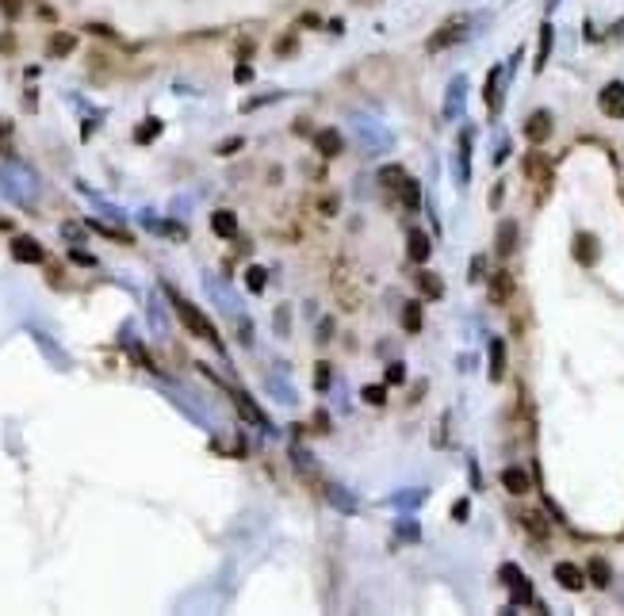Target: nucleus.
I'll list each match as a JSON object with an SVG mask.
<instances>
[{
	"mask_svg": "<svg viewBox=\"0 0 624 616\" xmlns=\"http://www.w3.org/2000/svg\"><path fill=\"white\" fill-rule=\"evenodd\" d=\"M513 241H517V226H513V222H502L498 226V253L509 256L513 253Z\"/></svg>",
	"mask_w": 624,
	"mask_h": 616,
	"instance_id": "obj_15",
	"label": "nucleus"
},
{
	"mask_svg": "<svg viewBox=\"0 0 624 616\" xmlns=\"http://www.w3.org/2000/svg\"><path fill=\"white\" fill-rule=\"evenodd\" d=\"M609 578H613V570H609L605 559H590V582L594 586H609Z\"/></svg>",
	"mask_w": 624,
	"mask_h": 616,
	"instance_id": "obj_17",
	"label": "nucleus"
},
{
	"mask_svg": "<svg viewBox=\"0 0 624 616\" xmlns=\"http://www.w3.org/2000/svg\"><path fill=\"white\" fill-rule=\"evenodd\" d=\"M556 582L563 586V590H582L586 575H582V567H575V563H556Z\"/></svg>",
	"mask_w": 624,
	"mask_h": 616,
	"instance_id": "obj_5",
	"label": "nucleus"
},
{
	"mask_svg": "<svg viewBox=\"0 0 624 616\" xmlns=\"http://www.w3.org/2000/svg\"><path fill=\"white\" fill-rule=\"evenodd\" d=\"M364 398H368L371 406H383L387 402V386H364Z\"/></svg>",
	"mask_w": 624,
	"mask_h": 616,
	"instance_id": "obj_23",
	"label": "nucleus"
},
{
	"mask_svg": "<svg viewBox=\"0 0 624 616\" xmlns=\"http://www.w3.org/2000/svg\"><path fill=\"white\" fill-rule=\"evenodd\" d=\"M314 383H318V391L329 386V364H318V379H314Z\"/></svg>",
	"mask_w": 624,
	"mask_h": 616,
	"instance_id": "obj_28",
	"label": "nucleus"
},
{
	"mask_svg": "<svg viewBox=\"0 0 624 616\" xmlns=\"http://www.w3.org/2000/svg\"><path fill=\"white\" fill-rule=\"evenodd\" d=\"M73 46H77V39H73V35H69V31H58L54 39H50V58H66V54H69Z\"/></svg>",
	"mask_w": 624,
	"mask_h": 616,
	"instance_id": "obj_14",
	"label": "nucleus"
},
{
	"mask_svg": "<svg viewBox=\"0 0 624 616\" xmlns=\"http://www.w3.org/2000/svg\"><path fill=\"white\" fill-rule=\"evenodd\" d=\"M598 104H601V111H605V115L624 119V84H621V81L605 84V88H601V96H598Z\"/></svg>",
	"mask_w": 624,
	"mask_h": 616,
	"instance_id": "obj_2",
	"label": "nucleus"
},
{
	"mask_svg": "<svg viewBox=\"0 0 624 616\" xmlns=\"http://www.w3.org/2000/svg\"><path fill=\"white\" fill-rule=\"evenodd\" d=\"M548 50H551V27H540V46H536V69H544V62H548Z\"/></svg>",
	"mask_w": 624,
	"mask_h": 616,
	"instance_id": "obj_20",
	"label": "nucleus"
},
{
	"mask_svg": "<svg viewBox=\"0 0 624 616\" xmlns=\"http://www.w3.org/2000/svg\"><path fill=\"white\" fill-rule=\"evenodd\" d=\"M403 326H406V333H418V329H421V303H406Z\"/></svg>",
	"mask_w": 624,
	"mask_h": 616,
	"instance_id": "obj_18",
	"label": "nucleus"
},
{
	"mask_svg": "<svg viewBox=\"0 0 624 616\" xmlns=\"http://www.w3.org/2000/svg\"><path fill=\"white\" fill-rule=\"evenodd\" d=\"M173 303H176V314L184 318V326H188L192 333H196V337H203V341H211V345H219V333H214V326H211V321H207L203 314L196 310V306H192V303H184L181 295H173Z\"/></svg>",
	"mask_w": 624,
	"mask_h": 616,
	"instance_id": "obj_1",
	"label": "nucleus"
},
{
	"mask_svg": "<svg viewBox=\"0 0 624 616\" xmlns=\"http://www.w3.org/2000/svg\"><path fill=\"white\" fill-rule=\"evenodd\" d=\"M246 276H249V279H246L249 291H261V288H264V268H249Z\"/></svg>",
	"mask_w": 624,
	"mask_h": 616,
	"instance_id": "obj_25",
	"label": "nucleus"
},
{
	"mask_svg": "<svg viewBox=\"0 0 624 616\" xmlns=\"http://www.w3.org/2000/svg\"><path fill=\"white\" fill-rule=\"evenodd\" d=\"M509 291H513V283H509V272H498V276H494V303H506V295Z\"/></svg>",
	"mask_w": 624,
	"mask_h": 616,
	"instance_id": "obj_19",
	"label": "nucleus"
},
{
	"mask_svg": "<svg viewBox=\"0 0 624 616\" xmlns=\"http://www.w3.org/2000/svg\"><path fill=\"white\" fill-rule=\"evenodd\" d=\"M525 134H529V142H544L551 134V115L548 111H533L529 115V123H525Z\"/></svg>",
	"mask_w": 624,
	"mask_h": 616,
	"instance_id": "obj_7",
	"label": "nucleus"
},
{
	"mask_svg": "<svg viewBox=\"0 0 624 616\" xmlns=\"http://www.w3.org/2000/svg\"><path fill=\"white\" fill-rule=\"evenodd\" d=\"M12 256L24 261V264H42V261H46V253H42V245L35 238H16V241H12Z\"/></svg>",
	"mask_w": 624,
	"mask_h": 616,
	"instance_id": "obj_4",
	"label": "nucleus"
},
{
	"mask_svg": "<svg viewBox=\"0 0 624 616\" xmlns=\"http://www.w3.org/2000/svg\"><path fill=\"white\" fill-rule=\"evenodd\" d=\"M146 123H149V127H146V131H138V142H149L157 131H161V123H157V119H146Z\"/></svg>",
	"mask_w": 624,
	"mask_h": 616,
	"instance_id": "obj_26",
	"label": "nucleus"
},
{
	"mask_svg": "<svg viewBox=\"0 0 624 616\" xmlns=\"http://www.w3.org/2000/svg\"><path fill=\"white\" fill-rule=\"evenodd\" d=\"M418 199H421L418 184H414L410 176H406V180H403V203H406V207H410V211H414V207H418Z\"/></svg>",
	"mask_w": 624,
	"mask_h": 616,
	"instance_id": "obj_21",
	"label": "nucleus"
},
{
	"mask_svg": "<svg viewBox=\"0 0 624 616\" xmlns=\"http://www.w3.org/2000/svg\"><path fill=\"white\" fill-rule=\"evenodd\" d=\"M211 226H214V234H219V238H234V230H238V218H234L230 211H214V214H211Z\"/></svg>",
	"mask_w": 624,
	"mask_h": 616,
	"instance_id": "obj_11",
	"label": "nucleus"
},
{
	"mask_svg": "<svg viewBox=\"0 0 624 616\" xmlns=\"http://www.w3.org/2000/svg\"><path fill=\"white\" fill-rule=\"evenodd\" d=\"M575 256L582 264H594L598 261V238H594V234H578L575 238Z\"/></svg>",
	"mask_w": 624,
	"mask_h": 616,
	"instance_id": "obj_9",
	"label": "nucleus"
},
{
	"mask_svg": "<svg viewBox=\"0 0 624 616\" xmlns=\"http://www.w3.org/2000/svg\"><path fill=\"white\" fill-rule=\"evenodd\" d=\"M418 291L425 299H441L444 295V283L437 279V272H418Z\"/></svg>",
	"mask_w": 624,
	"mask_h": 616,
	"instance_id": "obj_10",
	"label": "nucleus"
},
{
	"mask_svg": "<svg viewBox=\"0 0 624 616\" xmlns=\"http://www.w3.org/2000/svg\"><path fill=\"white\" fill-rule=\"evenodd\" d=\"M403 379H406L403 364H391V371H387V383H403Z\"/></svg>",
	"mask_w": 624,
	"mask_h": 616,
	"instance_id": "obj_27",
	"label": "nucleus"
},
{
	"mask_svg": "<svg viewBox=\"0 0 624 616\" xmlns=\"http://www.w3.org/2000/svg\"><path fill=\"white\" fill-rule=\"evenodd\" d=\"M506 375V345L498 337L490 341V379H502Z\"/></svg>",
	"mask_w": 624,
	"mask_h": 616,
	"instance_id": "obj_12",
	"label": "nucleus"
},
{
	"mask_svg": "<svg viewBox=\"0 0 624 616\" xmlns=\"http://www.w3.org/2000/svg\"><path fill=\"white\" fill-rule=\"evenodd\" d=\"M0 8L8 12V16H16V12L24 8V4H19V0H0Z\"/></svg>",
	"mask_w": 624,
	"mask_h": 616,
	"instance_id": "obj_29",
	"label": "nucleus"
},
{
	"mask_svg": "<svg viewBox=\"0 0 624 616\" xmlns=\"http://www.w3.org/2000/svg\"><path fill=\"white\" fill-rule=\"evenodd\" d=\"M502 486H506L509 494H529V490H533V483H529V475L521 467H506V471H502Z\"/></svg>",
	"mask_w": 624,
	"mask_h": 616,
	"instance_id": "obj_8",
	"label": "nucleus"
},
{
	"mask_svg": "<svg viewBox=\"0 0 624 616\" xmlns=\"http://www.w3.org/2000/svg\"><path fill=\"white\" fill-rule=\"evenodd\" d=\"M464 27H468V19H464V16L448 19V24L441 27V35H433V39H429V50H441V46H448V42H456V39L464 35Z\"/></svg>",
	"mask_w": 624,
	"mask_h": 616,
	"instance_id": "obj_6",
	"label": "nucleus"
},
{
	"mask_svg": "<svg viewBox=\"0 0 624 616\" xmlns=\"http://www.w3.org/2000/svg\"><path fill=\"white\" fill-rule=\"evenodd\" d=\"M318 149L326 157H337V153H341V134H337V131H322L318 134Z\"/></svg>",
	"mask_w": 624,
	"mask_h": 616,
	"instance_id": "obj_16",
	"label": "nucleus"
},
{
	"mask_svg": "<svg viewBox=\"0 0 624 616\" xmlns=\"http://www.w3.org/2000/svg\"><path fill=\"white\" fill-rule=\"evenodd\" d=\"M406 241H410V261H418V264L429 261V238H425V234L410 230V238H406Z\"/></svg>",
	"mask_w": 624,
	"mask_h": 616,
	"instance_id": "obj_13",
	"label": "nucleus"
},
{
	"mask_svg": "<svg viewBox=\"0 0 624 616\" xmlns=\"http://www.w3.org/2000/svg\"><path fill=\"white\" fill-rule=\"evenodd\" d=\"M521 521H525V528H529L533 536H548V525H544V517H540V513H525Z\"/></svg>",
	"mask_w": 624,
	"mask_h": 616,
	"instance_id": "obj_22",
	"label": "nucleus"
},
{
	"mask_svg": "<svg viewBox=\"0 0 624 616\" xmlns=\"http://www.w3.org/2000/svg\"><path fill=\"white\" fill-rule=\"evenodd\" d=\"M502 578H506V586H509V593H513L517 605H529V601H533V586H529V578L521 575L517 567H502Z\"/></svg>",
	"mask_w": 624,
	"mask_h": 616,
	"instance_id": "obj_3",
	"label": "nucleus"
},
{
	"mask_svg": "<svg viewBox=\"0 0 624 616\" xmlns=\"http://www.w3.org/2000/svg\"><path fill=\"white\" fill-rule=\"evenodd\" d=\"M234 402H238V406H241V413H246V418H249V421H264V413H261V410H253V406H249V402H246V395H234Z\"/></svg>",
	"mask_w": 624,
	"mask_h": 616,
	"instance_id": "obj_24",
	"label": "nucleus"
}]
</instances>
